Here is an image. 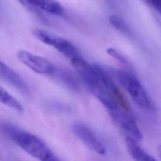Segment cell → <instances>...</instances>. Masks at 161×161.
<instances>
[{
	"mask_svg": "<svg viewBox=\"0 0 161 161\" xmlns=\"http://www.w3.org/2000/svg\"><path fill=\"white\" fill-rule=\"evenodd\" d=\"M16 56L22 64L38 74L53 75L55 70L56 68L48 60L28 51L19 50Z\"/></svg>",
	"mask_w": 161,
	"mask_h": 161,
	"instance_id": "8992f818",
	"label": "cell"
},
{
	"mask_svg": "<svg viewBox=\"0 0 161 161\" xmlns=\"http://www.w3.org/2000/svg\"><path fill=\"white\" fill-rule=\"evenodd\" d=\"M17 1L25 6L31 5V0H17Z\"/></svg>",
	"mask_w": 161,
	"mask_h": 161,
	"instance_id": "9a60e30c",
	"label": "cell"
},
{
	"mask_svg": "<svg viewBox=\"0 0 161 161\" xmlns=\"http://www.w3.org/2000/svg\"><path fill=\"white\" fill-rule=\"evenodd\" d=\"M32 33L37 40L46 45L54 47L59 52L71 60L80 57L76 47L71 42L64 38L57 36L40 28L34 29Z\"/></svg>",
	"mask_w": 161,
	"mask_h": 161,
	"instance_id": "3957f363",
	"label": "cell"
},
{
	"mask_svg": "<svg viewBox=\"0 0 161 161\" xmlns=\"http://www.w3.org/2000/svg\"><path fill=\"white\" fill-rule=\"evenodd\" d=\"M3 134L23 151L39 161H61L46 143L37 136L9 123H1Z\"/></svg>",
	"mask_w": 161,
	"mask_h": 161,
	"instance_id": "6da1fadb",
	"label": "cell"
},
{
	"mask_svg": "<svg viewBox=\"0 0 161 161\" xmlns=\"http://www.w3.org/2000/svg\"><path fill=\"white\" fill-rule=\"evenodd\" d=\"M53 75H57V77L70 88L73 89H76L77 88L78 85L77 81L74 79V77L69 74V72H65L64 70L61 71L55 69Z\"/></svg>",
	"mask_w": 161,
	"mask_h": 161,
	"instance_id": "7c38bea8",
	"label": "cell"
},
{
	"mask_svg": "<svg viewBox=\"0 0 161 161\" xmlns=\"http://www.w3.org/2000/svg\"><path fill=\"white\" fill-rule=\"evenodd\" d=\"M108 72L129 94L139 108L147 111L153 109V105L146 91L136 77L125 71L116 69L109 68Z\"/></svg>",
	"mask_w": 161,
	"mask_h": 161,
	"instance_id": "7a4b0ae2",
	"label": "cell"
},
{
	"mask_svg": "<svg viewBox=\"0 0 161 161\" xmlns=\"http://www.w3.org/2000/svg\"><path fill=\"white\" fill-rule=\"evenodd\" d=\"M0 99L2 103L18 112L23 111L22 105L2 87H0Z\"/></svg>",
	"mask_w": 161,
	"mask_h": 161,
	"instance_id": "30bf717a",
	"label": "cell"
},
{
	"mask_svg": "<svg viewBox=\"0 0 161 161\" xmlns=\"http://www.w3.org/2000/svg\"><path fill=\"white\" fill-rule=\"evenodd\" d=\"M126 144L129 154L135 161H157L155 158L143 150L133 138L127 136Z\"/></svg>",
	"mask_w": 161,
	"mask_h": 161,
	"instance_id": "ba28073f",
	"label": "cell"
},
{
	"mask_svg": "<svg viewBox=\"0 0 161 161\" xmlns=\"http://www.w3.org/2000/svg\"><path fill=\"white\" fill-rule=\"evenodd\" d=\"M115 123L128 136L135 141H140L142 138V132L129 109L118 108L108 112Z\"/></svg>",
	"mask_w": 161,
	"mask_h": 161,
	"instance_id": "277c9868",
	"label": "cell"
},
{
	"mask_svg": "<svg viewBox=\"0 0 161 161\" xmlns=\"http://www.w3.org/2000/svg\"><path fill=\"white\" fill-rule=\"evenodd\" d=\"M157 150H158V153L159 154L160 157V158H161V145H159V146L158 147Z\"/></svg>",
	"mask_w": 161,
	"mask_h": 161,
	"instance_id": "2e32d148",
	"label": "cell"
},
{
	"mask_svg": "<svg viewBox=\"0 0 161 161\" xmlns=\"http://www.w3.org/2000/svg\"><path fill=\"white\" fill-rule=\"evenodd\" d=\"M72 130L76 136L90 149L99 155L106 154L104 145L89 127L82 123L75 122L72 125Z\"/></svg>",
	"mask_w": 161,
	"mask_h": 161,
	"instance_id": "5b68a950",
	"label": "cell"
},
{
	"mask_svg": "<svg viewBox=\"0 0 161 161\" xmlns=\"http://www.w3.org/2000/svg\"><path fill=\"white\" fill-rule=\"evenodd\" d=\"M157 1H158L161 4V0H157Z\"/></svg>",
	"mask_w": 161,
	"mask_h": 161,
	"instance_id": "e0dca14e",
	"label": "cell"
},
{
	"mask_svg": "<svg viewBox=\"0 0 161 161\" xmlns=\"http://www.w3.org/2000/svg\"><path fill=\"white\" fill-rule=\"evenodd\" d=\"M106 52H107V53L109 56H111L113 58L119 61L122 64H124L126 65H127L128 64L126 58L120 52H119L117 50H116L113 48H108L106 50Z\"/></svg>",
	"mask_w": 161,
	"mask_h": 161,
	"instance_id": "4fadbf2b",
	"label": "cell"
},
{
	"mask_svg": "<svg viewBox=\"0 0 161 161\" xmlns=\"http://www.w3.org/2000/svg\"><path fill=\"white\" fill-rule=\"evenodd\" d=\"M147 4L153 8L161 14V4L157 0H143Z\"/></svg>",
	"mask_w": 161,
	"mask_h": 161,
	"instance_id": "5bb4252c",
	"label": "cell"
},
{
	"mask_svg": "<svg viewBox=\"0 0 161 161\" xmlns=\"http://www.w3.org/2000/svg\"><path fill=\"white\" fill-rule=\"evenodd\" d=\"M109 21L114 28L122 33H129V27L126 21L121 17L116 14H112L109 17Z\"/></svg>",
	"mask_w": 161,
	"mask_h": 161,
	"instance_id": "8fae6325",
	"label": "cell"
},
{
	"mask_svg": "<svg viewBox=\"0 0 161 161\" xmlns=\"http://www.w3.org/2000/svg\"><path fill=\"white\" fill-rule=\"evenodd\" d=\"M0 74L4 80L19 91L23 93L28 91V86L22 77L2 61L0 63Z\"/></svg>",
	"mask_w": 161,
	"mask_h": 161,
	"instance_id": "52a82bcc",
	"label": "cell"
},
{
	"mask_svg": "<svg viewBox=\"0 0 161 161\" xmlns=\"http://www.w3.org/2000/svg\"><path fill=\"white\" fill-rule=\"evenodd\" d=\"M31 5L53 14L60 15L64 13L63 6L55 0H31Z\"/></svg>",
	"mask_w": 161,
	"mask_h": 161,
	"instance_id": "9c48e42d",
	"label": "cell"
}]
</instances>
